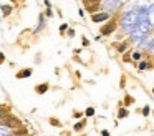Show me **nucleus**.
Masks as SVG:
<instances>
[{
  "label": "nucleus",
  "instance_id": "nucleus-1",
  "mask_svg": "<svg viewBox=\"0 0 154 136\" xmlns=\"http://www.w3.org/2000/svg\"><path fill=\"white\" fill-rule=\"evenodd\" d=\"M138 23H139V18H138V13L136 12L126 13V15L123 17V20H121V25H123V28H124L126 32L134 30V28L138 27Z\"/></svg>",
  "mask_w": 154,
  "mask_h": 136
},
{
  "label": "nucleus",
  "instance_id": "nucleus-2",
  "mask_svg": "<svg viewBox=\"0 0 154 136\" xmlns=\"http://www.w3.org/2000/svg\"><path fill=\"white\" fill-rule=\"evenodd\" d=\"M0 124H2V126H7V128H10V129H15V128H18V126H23L22 121H20L18 118H15L13 115H10V113L0 121Z\"/></svg>",
  "mask_w": 154,
  "mask_h": 136
},
{
  "label": "nucleus",
  "instance_id": "nucleus-3",
  "mask_svg": "<svg viewBox=\"0 0 154 136\" xmlns=\"http://www.w3.org/2000/svg\"><path fill=\"white\" fill-rule=\"evenodd\" d=\"M109 18V12H96V13H91V20L95 23H101V22H106Z\"/></svg>",
  "mask_w": 154,
  "mask_h": 136
},
{
  "label": "nucleus",
  "instance_id": "nucleus-4",
  "mask_svg": "<svg viewBox=\"0 0 154 136\" xmlns=\"http://www.w3.org/2000/svg\"><path fill=\"white\" fill-rule=\"evenodd\" d=\"M121 4V0H103V7L106 8V12H111V10H116Z\"/></svg>",
  "mask_w": 154,
  "mask_h": 136
},
{
  "label": "nucleus",
  "instance_id": "nucleus-5",
  "mask_svg": "<svg viewBox=\"0 0 154 136\" xmlns=\"http://www.w3.org/2000/svg\"><path fill=\"white\" fill-rule=\"evenodd\" d=\"M114 30H116V22H114V20H109L106 25H104V27L101 28V35H104V37H106V35H111Z\"/></svg>",
  "mask_w": 154,
  "mask_h": 136
},
{
  "label": "nucleus",
  "instance_id": "nucleus-6",
  "mask_svg": "<svg viewBox=\"0 0 154 136\" xmlns=\"http://www.w3.org/2000/svg\"><path fill=\"white\" fill-rule=\"evenodd\" d=\"M99 8H101V4H99V2H93V4H88L86 5V12L96 13V12H99Z\"/></svg>",
  "mask_w": 154,
  "mask_h": 136
},
{
  "label": "nucleus",
  "instance_id": "nucleus-7",
  "mask_svg": "<svg viewBox=\"0 0 154 136\" xmlns=\"http://www.w3.org/2000/svg\"><path fill=\"white\" fill-rule=\"evenodd\" d=\"M35 91L38 93V95H43V93H47L48 91V83H42V85H38L35 88Z\"/></svg>",
  "mask_w": 154,
  "mask_h": 136
},
{
  "label": "nucleus",
  "instance_id": "nucleus-8",
  "mask_svg": "<svg viewBox=\"0 0 154 136\" xmlns=\"http://www.w3.org/2000/svg\"><path fill=\"white\" fill-rule=\"evenodd\" d=\"M30 75H32V68H27V70H22L20 73H17V78H27Z\"/></svg>",
  "mask_w": 154,
  "mask_h": 136
},
{
  "label": "nucleus",
  "instance_id": "nucleus-9",
  "mask_svg": "<svg viewBox=\"0 0 154 136\" xmlns=\"http://www.w3.org/2000/svg\"><path fill=\"white\" fill-rule=\"evenodd\" d=\"M2 12H4V17L10 15L12 13V5H2Z\"/></svg>",
  "mask_w": 154,
  "mask_h": 136
},
{
  "label": "nucleus",
  "instance_id": "nucleus-10",
  "mask_svg": "<svg viewBox=\"0 0 154 136\" xmlns=\"http://www.w3.org/2000/svg\"><path fill=\"white\" fill-rule=\"evenodd\" d=\"M83 128H85V121H78V123L75 124V131H81Z\"/></svg>",
  "mask_w": 154,
  "mask_h": 136
},
{
  "label": "nucleus",
  "instance_id": "nucleus-11",
  "mask_svg": "<svg viewBox=\"0 0 154 136\" xmlns=\"http://www.w3.org/2000/svg\"><path fill=\"white\" fill-rule=\"evenodd\" d=\"M126 50H128V43H119V45H118V52H119V53L126 52Z\"/></svg>",
  "mask_w": 154,
  "mask_h": 136
},
{
  "label": "nucleus",
  "instance_id": "nucleus-12",
  "mask_svg": "<svg viewBox=\"0 0 154 136\" xmlns=\"http://www.w3.org/2000/svg\"><path fill=\"white\" fill-rule=\"evenodd\" d=\"M128 116V110L126 108H121L119 110V113H118V118H126Z\"/></svg>",
  "mask_w": 154,
  "mask_h": 136
},
{
  "label": "nucleus",
  "instance_id": "nucleus-13",
  "mask_svg": "<svg viewBox=\"0 0 154 136\" xmlns=\"http://www.w3.org/2000/svg\"><path fill=\"white\" fill-rule=\"evenodd\" d=\"M85 115H86V116H93V115H95V108H93V106H90V108H86V111H85Z\"/></svg>",
  "mask_w": 154,
  "mask_h": 136
},
{
  "label": "nucleus",
  "instance_id": "nucleus-14",
  "mask_svg": "<svg viewBox=\"0 0 154 136\" xmlns=\"http://www.w3.org/2000/svg\"><path fill=\"white\" fill-rule=\"evenodd\" d=\"M131 103H134V100H133V96L128 95V96H126V100H124V105H126V106H129Z\"/></svg>",
  "mask_w": 154,
  "mask_h": 136
},
{
  "label": "nucleus",
  "instance_id": "nucleus-15",
  "mask_svg": "<svg viewBox=\"0 0 154 136\" xmlns=\"http://www.w3.org/2000/svg\"><path fill=\"white\" fill-rule=\"evenodd\" d=\"M131 58H133V60H141V52H134L131 55Z\"/></svg>",
  "mask_w": 154,
  "mask_h": 136
},
{
  "label": "nucleus",
  "instance_id": "nucleus-16",
  "mask_svg": "<svg viewBox=\"0 0 154 136\" xmlns=\"http://www.w3.org/2000/svg\"><path fill=\"white\" fill-rule=\"evenodd\" d=\"M68 30V25L66 23H63V25H60V33H61V35H63L65 32H66Z\"/></svg>",
  "mask_w": 154,
  "mask_h": 136
},
{
  "label": "nucleus",
  "instance_id": "nucleus-17",
  "mask_svg": "<svg viewBox=\"0 0 154 136\" xmlns=\"http://www.w3.org/2000/svg\"><path fill=\"white\" fill-rule=\"evenodd\" d=\"M149 113H151V108H149V106H144V108H142V115H144V116H147Z\"/></svg>",
  "mask_w": 154,
  "mask_h": 136
},
{
  "label": "nucleus",
  "instance_id": "nucleus-18",
  "mask_svg": "<svg viewBox=\"0 0 154 136\" xmlns=\"http://www.w3.org/2000/svg\"><path fill=\"white\" fill-rule=\"evenodd\" d=\"M50 123L53 124V126H60V121L56 120V118H50Z\"/></svg>",
  "mask_w": 154,
  "mask_h": 136
},
{
  "label": "nucleus",
  "instance_id": "nucleus-19",
  "mask_svg": "<svg viewBox=\"0 0 154 136\" xmlns=\"http://www.w3.org/2000/svg\"><path fill=\"white\" fill-rule=\"evenodd\" d=\"M147 66H149V65H147L146 61H141V63H139V70H146Z\"/></svg>",
  "mask_w": 154,
  "mask_h": 136
},
{
  "label": "nucleus",
  "instance_id": "nucleus-20",
  "mask_svg": "<svg viewBox=\"0 0 154 136\" xmlns=\"http://www.w3.org/2000/svg\"><path fill=\"white\" fill-rule=\"evenodd\" d=\"M66 33H68V37H70V38H73V37H75V30H71V28H68Z\"/></svg>",
  "mask_w": 154,
  "mask_h": 136
},
{
  "label": "nucleus",
  "instance_id": "nucleus-21",
  "mask_svg": "<svg viewBox=\"0 0 154 136\" xmlns=\"http://www.w3.org/2000/svg\"><path fill=\"white\" fill-rule=\"evenodd\" d=\"M123 60L126 61V63H129V61H131V53H126V55H124V58H123Z\"/></svg>",
  "mask_w": 154,
  "mask_h": 136
},
{
  "label": "nucleus",
  "instance_id": "nucleus-22",
  "mask_svg": "<svg viewBox=\"0 0 154 136\" xmlns=\"http://www.w3.org/2000/svg\"><path fill=\"white\" fill-rule=\"evenodd\" d=\"M47 17H53V12H51L50 7H47Z\"/></svg>",
  "mask_w": 154,
  "mask_h": 136
},
{
  "label": "nucleus",
  "instance_id": "nucleus-23",
  "mask_svg": "<svg viewBox=\"0 0 154 136\" xmlns=\"http://www.w3.org/2000/svg\"><path fill=\"white\" fill-rule=\"evenodd\" d=\"M81 116H83V115H81L80 111H75V113H73V118H81Z\"/></svg>",
  "mask_w": 154,
  "mask_h": 136
},
{
  "label": "nucleus",
  "instance_id": "nucleus-24",
  "mask_svg": "<svg viewBox=\"0 0 154 136\" xmlns=\"http://www.w3.org/2000/svg\"><path fill=\"white\" fill-rule=\"evenodd\" d=\"M93 2H99V0H83V4L88 5V4H93Z\"/></svg>",
  "mask_w": 154,
  "mask_h": 136
},
{
  "label": "nucleus",
  "instance_id": "nucleus-25",
  "mask_svg": "<svg viewBox=\"0 0 154 136\" xmlns=\"http://www.w3.org/2000/svg\"><path fill=\"white\" fill-rule=\"evenodd\" d=\"M81 42H83V47H88V45H90V42H88V38H85V37H83V40H81Z\"/></svg>",
  "mask_w": 154,
  "mask_h": 136
},
{
  "label": "nucleus",
  "instance_id": "nucleus-26",
  "mask_svg": "<svg viewBox=\"0 0 154 136\" xmlns=\"http://www.w3.org/2000/svg\"><path fill=\"white\" fill-rule=\"evenodd\" d=\"M4 61H5V55H4V53H2V52H0V65L4 63Z\"/></svg>",
  "mask_w": 154,
  "mask_h": 136
},
{
  "label": "nucleus",
  "instance_id": "nucleus-27",
  "mask_svg": "<svg viewBox=\"0 0 154 136\" xmlns=\"http://www.w3.org/2000/svg\"><path fill=\"white\" fill-rule=\"evenodd\" d=\"M101 134H103V136H108V134H109V131H106V129H103V131H101Z\"/></svg>",
  "mask_w": 154,
  "mask_h": 136
},
{
  "label": "nucleus",
  "instance_id": "nucleus-28",
  "mask_svg": "<svg viewBox=\"0 0 154 136\" xmlns=\"http://www.w3.org/2000/svg\"><path fill=\"white\" fill-rule=\"evenodd\" d=\"M152 91H154V90H152Z\"/></svg>",
  "mask_w": 154,
  "mask_h": 136
}]
</instances>
